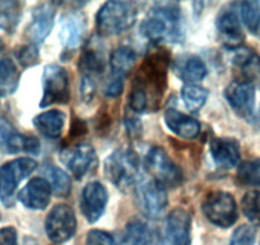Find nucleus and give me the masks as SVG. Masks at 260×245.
Segmentation results:
<instances>
[{"instance_id": "obj_1", "label": "nucleus", "mask_w": 260, "mask_h": 245, "mask_svg": "<svg viewBox=\"0 0 260 245\" xmlns=\"http://www.w3.org/2000/svg\"><path fill=\"white\" fill-rule=\"evenodd\" d=\"M167 60L164 52H157L144 60L134 78L129 95V106L136 112L156 110L166 88Z\"/></svg>"}, {"instance_id": "obj_2", "label": "nucleus", "mask_w": 260, "mask_h": 245, "mask_svg": "<svg viewBox=\"0 0 260 245\" xmlns=\"http://www.w3.org/2000/svg\"><path fill=\"white\" fill-rule=\"evenodd\" d=\"M143 36L153 42H177L182 39L181 14L175 3H158L142 22Z\"/></svg>"}, {"instance_id": "obj_3", "label": "nucleus", "mask_w": 260, "mask_h": 245, "mask_svg": "<svg viewBox=\"0 0 260 245\" xmlns=\"http://www.w3.org/2000/svg\"><path fill=\"white\" fill-rule=\"evenodd\" d=\"M137 19V9L129 2H107L97 13V28L101 35L112 36L127 31Z\"/></svg>"}, {"instance_id": "obj_4", "label": "nucleus", "mask_w": 260, "mask_h": 245, "mask_svg": "<svg viewBox=\"0 0 260 245\" xmlns=\"http://www.w3.org/2000/svg\"><path fill=\"white\" fill-rule=\"evenodd\" d=\"M105 174L119 191L127 192L138 182L139 164L136 154L119 149L105 161Z\"/></svg>"}, {"instance_id": "obj_5", "label": "nucleus", "mask_w": 260, "mask_h": 245, "mask_svg": "<svg viewBox=\"0 0 260 245\" xmlns=\"http://www.w3.org/2000/svg\"><path fill=\"white\" fill-rule=\"evenodd\" d=\"M36 167V161L28 157L13 160L0 167V201L4 206L11 207L13 204L19 182L34 172Z\"/></svg>"}, {"instance_id": "obj_6", "label": "nucleus", "mask_w": 260, "mask_h": 245, "mask_svg": "<svg viewBox=\"0 0 260 245\" xmlns=\"http://www.w3.org/2000/svg\"><path fill=\"white\" fill-rule=\"evenodd\" d=\"M42 99L40 106L46 107L52 104H67L71 99L68 72L57 64L45 67L42 76Z\"/></svg>"}, {"instance_id": "obj_7", "label": "nucleus", "mask_w": 260, "mask_h": 245, "mask_svg": "<svg viewBox=\"0 0 260 245\" xmlns=\"http://www.w3.org/2000/svg\"><path fill=\"white\" fill-rule=\"evenodd\" d=\"M204 215L218 227H230L237 220V206L234 197L227 192H213L206 197L202 204Z\"/></svg>"}, {"instance_id": "obj_8", "label": "nucleus", "mask_w": 260, "mask_h": 245, "mask_svg": "<svg viewBox=\"0 0 260 245\" xmlns=\"http://www.w3.org/2000/svg\"><path fill=\"white\" fill-rule=\"evenodd\" d=\"M146 166L153 175V179L164 187L175 188L181 184V169L170 159L166 151L161 147H153L149 149L146 157Z\"/></svg>"}, {"instance_id": "obj_9", "label": "nucleus", "mask_w": 260, "mask_h": 245, "mask_svg": "<svg viewBox=\"0 0 260 245\" xmlns=\"http://www.w3.org/2000/svg\"><path fill=\"white\" fill-rule=\"evenodd\" d=\"M77 229L76 213L67 204H57L49 212L45 222L47 237L52 242H64L71 239Z\"/></svg>"}, {"instance_id": "obj_10", "label": "nucleus", "mask_w": 260, "mask_h": 245, "mask_svg": "<svg viewBox=\"0 0 260 245\" xmlns=\"http://www.w3.org/2000/svg\"><path fill=\"white\" fill-rule=\"evenodd\" d=\"M137 196L141 208L152 219L161 216L167 207L166 189L153 177L137 182Z\"/></svg>"}, {"instance_id": "obj_11", "label": "nucleus", "mask_w": 260, "mask_h": 245, "mask_svg": "<svg viewBox=\"0 0 260 245\" xmlns=\"http://www.w3.org/2000/svg\"><path fill=\"white\" fill-rule=\"evenodd\" d=\"M61 161L77 180L91 174L97 166V156L89 144H78L61 152Z\"/></svg>"}, {"instance_id": "obj_12", "label": "nucleus", "mask_w": 260, "mask_h": 245, "mask_svg": "<svg viewBox=\"0 0 260 245\" xmlns=\"http://www.w3.org/2000/svg\"><path fill=\"white\" fill-rule=\"evenodd\" d=\"M0 151L6 155H16L18 152L39 155L40 142L35 137L23 136L14 129L7 119H0Z\"/></svg>"}, {"instance_id": "obj_13", "label": "nucleus", "mask_w": 260, "mask_h": 245, "mask_svg": "<svg viewBox=\"0 0 260 245\" xmlns=\"http://www.w3.org/2000/svg\"><path fill=\"white\" fill-rule=\"evenodd\" d=\"M191 217L184 208H175L169 213L165 229V239L158 245H190Z\"/></svg>"}, {"instance_id": "obj_14", "label": "nucleus", "mask_w": 260, "mask_h": 245, "mask_svg": "<svg viewBox=\"0 0 260 245\" xmlns=\"http://www.w3.org/2000/svg\"><path fill=\"white\" fill-rule=\"evenodd\" d=\"M107 191L101 182L93 181L84 187L81 197V207L84 217L89 222H96L106 208Z\"/></svg>"}, {"instance_id": "obj_15", "label": "nucleus", "mask_w": 260, "mask_h": 245, "mask_svg": "<svg viewBox=\"0 0 260 245\" xmlns=\"http://www.w3.org/2000/svg\"><path fill=\"white\" fill-rule=\"evenodd\" d=\"M224 96L232 109L241 116H250L254 111L255 88L250 82H232L224 91Z\"/></svg>"}, {"instance_id": "obj_16", "label": "nucleus", "mask_w": 260, "mask_h": 245, "mask_svg": "<svg viewBox=\"0 0 260 245\" xmlns=\"http://www.w3.org/2000/svg\"><path fill=\"white\" fill-rule=\"evenodd\" d=\"M51 186L45 177H34L18 193V201L29 209H45L51 198Z\"/></svg>"}, {"instance_id": "obj_17", "label": "nucleus", "mask_w": 260, "mask_h": 245, "mask_svg": "<svg viewBox=\"0 0 260 245\" xmlns=\"http://www.w3.org/2000/svg\"><path fill=\"white\" fill-rule=\"evenodd\" d=\"M86 34V18L79 12H71L60 19L59 39L68 49H74L83 40Z\"/></svg>"}, {"instance_id": "obj_18", "label": "nucleus", "mask_w": 260, "mask_h": 245, "mask_svg": "<svg viewBox=\"0 0 260 245\" xmlns=\"http://www.w3.org/2000/svg\"><path fill=\"white\" fill-rule=\"evenodd\" d=\"M218 29L223 44L230 49H237L244 41L241 26L237 14L232 9H223L217 18Z\"/></svg>"}, {"instance_id": "obj_19", "label": "nucleus", "mask_w": 260, "mask_h": 245, "mask_svg": "<svg viewBox=\"0 0 260 245\" xmlns=\"http://www.w3.org/2000/svg\"><path fill=\"white\" fill-rule=\"evenodd\" d=\"M211 156L214 164L221 169H232L240 162V147L234 139L214 138L211 142Z\"/></svg>"}, {"instance_id": "obj_20", "label": "nucleus", "mask_w": 260, "mask_h": 245, "mask_svg": "<svg viewBox=\"0 0 260 245\" xmlns=\"http://www.w3.org/2000/svg\"><path fill=\"white\" fill-rule=\"evenodd\" d=\"M55 9L50 4H41L32 14V22L28 27V35L35 44H41L54 27Z\"/></svg>"}, {"instance_id": "obj_21", "label": "nucleus", "mask_w": 260, "mask_h": 245, "mask_svg": "<svg viewBox=\"0 0 260 245\" xmlns=\"http://www.w3.org/2000/svg\"><path fill=\"white\" fill-rule=\"evenodd\" d=\"M165 121L167 128L181 138L195 139L201 133V124L197 120L175 109L167 110Z\"/></svg>"}, {"instance_id": "obj_22", "label": "nucleus", "mask_w": 260, "mask_h": 245, "mask_svg": "<svg viewBox=\"0 0 260 245\" xmlns=\"http://www.w3.org/2000/svg\"><path fill=\"white\" fill-rule=\"evenodd\" d=\"M37 131L47 138H57L61 134L65 124V115L57 110L42 112L34 119Z\"/></svg>"}, {"instance_id": "obj_23", "label": "nucleus", "mask_w": 260, "mask_h": 245, "mask_svg": "<svg viewBox=\"0 0 260 245\" xmlns=\"http://www.w3.org/2000/svg\"><path fill=\"white\" fill-rule=\"evenodd\" d=\"M137 60V55L130 47H117L110 57V67H111L112 76L124 79L126 74L132 71Z\"/></svg>"}, {"instance_id": "obj_24", "label": "nucleus", "mask_w": 260, "mask_h": 245, "mask_svg": "<svg viewBox=\"0 0 260 245\" xmlns=\"http://www.w3.org/2000/svg\"><path fill=\"white\" fill-rule=\"evenodd\" d=\"M19 72L13 60L4 57L0 59V97L14 94L18 87Z\"/></svg>"}, {"instance_id": "obj_25", "label": "nucleus", "mask_w": 260, "mask_h": 245, "mask_svg": "<svg viewBox=\"0 0 260 245\" xmlns=\"http://www.w3.org/2000/svg\"><path fill=\"white\" fill-rule=\"evenodd\" d=\"M179 72V76L187 84H192L194 82H199L204 79L207 76V67L202 59L198 56H187L182 59L180 67L176 69Z\"/></svg>"}, {"instance_id": "obj_26", "label": "nucleus", "mask_w": 260, "mask_h": 245, "mask_svg": "<svg viewBox=\"0 0 260 245\" xmlns=\"http://www.w3.org/2000/svg\"><path fill=\"white\" fill-rule=\"evenodd\" d=\"M234 64L240 69L245 78L252 79L260 76V57L251 50H237Z\"/></svg>"}, {"instance_id": "obj_27", "label": "nucleus", "mask_w": 260, "mask_h": 245, "mask_svg": "<svg viewBox=\"0 0 260 245\" xmlns=\"http://www.w3.org/2000/svg\"><path fill=\"white\" fill-rule=\"evenodd\" d=\"M44 176L57 197H67L71 193V179L61 169L47 165L44 167Z\"/></svg>"}, {"instance_id": "obj_28", "label": "nucleus", "mask_w": 260, "mask_h": 245, "mask_svg": "<svg viewBox=\"0 0 260 245\" xmlns=\"http://www.w3.org/2000/svg\"><path fill=\"white\" fill-rule=\"evenodd\" d=\"M151 230L144 222L133 220L125 229V244L126 245H151Z\"/></svg>"}, {"instance_id": "obj_29", "label": "nucleus", "mask_w": 260, "mask_h": 245, "mask_svg": "<svg viewBox=\"0 0 260 245\" xmlns=\"http://www.w3.org/2000/svg\"><path fill=\"white\" fill-rule=\"evenodd\" d=\"M181 97L189 111H198L208 99V91L197 84H185L181 89Z\"/></svg>"}, {"instance_id": "obj_30", "label": "nucleus", "mask_w": 260, "mask_h": 245, "mask_svg": "<svg viewBox=\"0 0 260 245\" xmlns=\"http://www.w3.org/2000/svg\"><path fill=\"white\" fill-rule=\"evenodd\" d=\"M79 69L84 73V77L93 78V76L100 74L105 69V60L97 50L87 49L81 56L79 62Z\"/></svg>"}, {"instance_id": "obj_31", "label": "nucleus", "mask_w": 260, "mask_h": 245, "mask_svg": "<svg viewBox=\"0 0 260 245\" xmlns=\"http://www.w3.org/2000/svg\"><path fill=\"white\" fill-rule=\"evenodd\" d=\"M237 181L241 186H260V160L246 161L240 165L237 170Z\"/></svg>"}, {"instance_id": "obj_32", "label": "nucleus", "mask_w": 260, "mask_h": 245, "mask_svg": "<svg viewBox=\"0 0 260 245\" xmlns=\"http://www.w3.org/2000/svg\"><path fill=\"white\" fill-rule=\"evenodd\" d=\"M241 18L250 31H256L260 24V0L244 2L241 4Z\"/></svg>"}, {"instance_id": "obj_33", "label": "nucleus", "mask_w": 260, "mask_h": 245, "mask_svg": "<svg viewBox=\"0 0 260 245\" xmlns=\"http://www.w3.org/2000/svg\"><path fill=\"white\" fill-rule=\"evenodd\" d=\"M242 212L252 224L260 225V192H247L241 202Z\"/></svg>"}, {"instance_id": "obj_34", "label": "nucleus", "mask_w": 260, "mask_h": 245, "mask_svg": "<svg viewBox=\"0 0 260 245\" xmlns=\"http://www.w3.org/2000/svg\"><path fill=\"white\" fill-rule=\"evenodd\" d=\"M255 230L250 225H242L235 230L231 237V245H254Z\"/></svg>"}, {"instance_id": "obj_35", "label": "nucleus", "mask_w": 260, "mask_h": 245, "mask_svg": "<svg viewBox=\"0 0 260 245\" xmlns=\"http://www.w3.org/2000/svg\"><path fill=\"white\" fill-rule=\"evenodd\" d=\"M87 245H121L114 235L102 230H91L87 234Z\"/></svg>"}, {"instance_id": "obj_36", "label": "nucleus", "mask_w": 260, "mask_h": 245, "mask_svg": "<svg viewBox=\"0 0 260 245\" xmlns=\"http://www.w3.org/2000/svg\"><path fill=\"white\" fill-rule=\"evenodd\" d=\"M17 57H18L19 63L24 67H31L37 63L39 59V51H37L36 46L34 45H27V46L21 47L17 51Z\"/></svg>"}, {"instance_id": "obj_37", "label": "nucleus", "mask_w": 260, "mask_h": 245, "mask_svg": "<svg viewBox=\"0 0 260 245\" xmlns=\"http://www.w3.org/2000/svg\"><path fill=\"white\" fill-rule=\"evenodd\" d=\"M0 245H18L17 231L14 227L7 226L0 229Z\"/></svg>"}, {"instance_id": "obj_38", "label": "nucleus", "mask_w": 260, "mask_h": 245, "mask_svg": "<svg viewBox=\"0 0 260 245\" xmlns=\"http://www.w3.org/2000/svg\"><path fill=\"white\" fill-rule=\"evenodd\" d=\"M122 84H124V79L119 78V77L111 76V78L109 79L106 84V88H105V94L109 97H116L121 94L122 91Z\"/></svg>"}, {"instance_id": "obj_39", "label": "nucleus", "mask_w": 260, "mask_h": 245, "mask_svg": "<svg viewBox=\"0 0 260 245\" xmlns=\"http://www.w3.org/2000/svg\"><path fill=\"white\" fill-rule=\"evenodd\" d=\"M17 22L18 21H17V17L14 14V12L0 11V28L11 31L12 28H14Z\"/></svg>"}, {"instance_id": "obj_40", "label": "nucleus", "mask_w": 260, "mask_h": 245, "mask_svg": "<svg viewBox=\"0 0 260 245\" xmlns=\"http://www.w3.org/2000/svg\"><path fill=\"white\" fill-rule=\"evenodd\" d=\"M94 91H96V84H94L93 78L83 77V82H82V96H83V99L86 101H91Z\"/></svg>"}, {"instance_id": "obj_41", "label": "nucleus", "mask_w": 260, "mask_h": 245, "mask_svg": "<svg viewBox=\"0 0 260 245\" xmlns=\"http://www.w3.org/2000/svg\"><path fill=\"white\" fill-rule=\"evenodd\" d=\"M3 41H2V39H0V51H2V49H3Z\"/></svg>"}]
</instances>
